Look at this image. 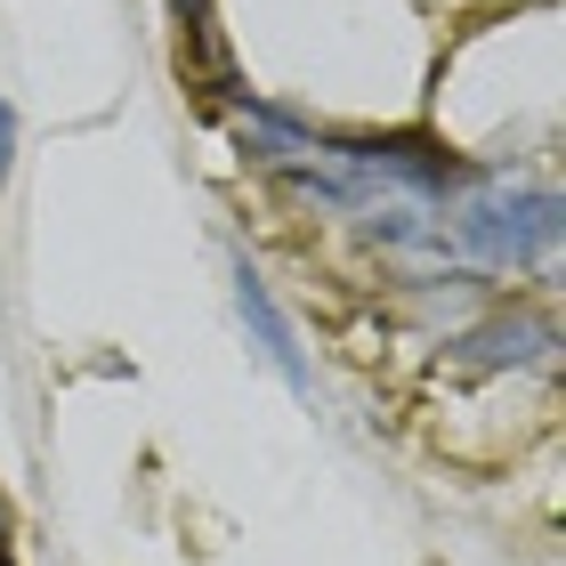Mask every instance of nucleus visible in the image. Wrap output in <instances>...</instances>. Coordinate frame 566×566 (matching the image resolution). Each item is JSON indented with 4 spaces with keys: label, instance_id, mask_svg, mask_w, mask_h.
<instances>
[{
    "label": "nucleus",
    "instance_id": "1",
    "mask_svg": "<svg viewBox=\"0 0 566 566\" xmlns=\"http://www.w3.org/2000/svg\"><path fill=\"white\" fill-rule=\"evenodd\" d=\"M461 243H470L478 260H494V268L551 260V243H558V195L494 178V187H478L470 202H461Z\"/></svg>",
    "mask_w": 566,
    "mask_h": 566
},
{
    "label": "nucleus",
    "instance_id": "2",
    "mask_svg": "<svg viewBox=\"0 0 566 566\" xmlns=\"http://www.w3.org/2000/svg\"><path fill=\"white\" fill-rule=\"evenodd\" d=\"M235 316L251 324V340H260V356H268V365H275L283 380H292L300 397L316 389V373H307V356H300V340H292V324H283V307L268 300V283L251 275V260H235Z\"/></svg>",
    "mask_w": 566,
    "mask_h": 566
},
{
    "label": "nucleus",
    "instance_id": "4",
    "mask_svg": "<svg viewBox=\"0 0 566 566\" xmlns=\"http://www.w3.org/2000/svg\"><path fill=\"white\" fill-rule=\"evenodd\" d=\"M9 170H17V106L0 97V178H9Z\"/></svg>",
    "mask_w": 566,
    "mask_h": 566
},
{
    "label": "nucleus",
    "instance_id": "3",
    "mask_svg": "<svg viewBox=\"0 0 566 566\" xmlns=\"http://www.w3.org/2000/svg\"><path fill=\"white\" fill-rule=\"evenodd\" d=\"M551 356V324H485L470 340V365H543Z\"/></svg>",
    "mask_w": 566,
    "mask_h": 566
}]
</instances>
